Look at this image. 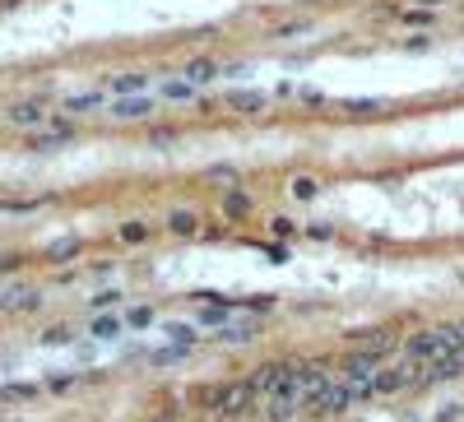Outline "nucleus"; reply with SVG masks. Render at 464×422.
Masks as SVG:
<instances>
[{"mask_svg":"<svg viewBox=\"0 0 464 422\" xmlns=\"http://www.w3.org/2000/svg\"><path fill=\"white\" fill-rule=\"evenodd\" d=\"M79 246H84L79 237H61V241H51V246H46V260H51V265H65V260H75V255H79Z\"/></svg>","mask_w":464,"mask_h":422,"instance_id":"15","label":"nucleus"},{"mask_svg":"<svg viewBox=\"0 0 464 422\" xmlns=\"http://www.w3.org/2000/svg\"><path fill=\"white\" fill-rule=\"evenodd\" d=\"M343 107L353 111V116H367V111H376L381 102H376V98H353V102H343Z\"/></svg>","mask_w":464,"mask_h":422,"instance_id":"24","label":"nucleus"},{"mask_svg":"<svg viewBox=\"0 0 464 422\" xmlns=\"http://www.w3.org/2000/svg\"><path fill=\"white\" fill-rule=\"evenodd\" d=\"M98 107V93H75V98H65V111L70 116H84V111Z\"/></svg>","mask_w":464,"mask_h":422,"instance_id":"20","label":"nucleus"},{"mask_svg":"<svg viewBox=\"0 0 464 422\" xmlns=\"http://www.w3.org/2000/svg\"><path fill=\"white\" fill-rule=\"evenodd\" d=\"M325 390H330V376H325L321 362H311V367H293V380H288V399H293L297 408H311Z\"/></svg>","mask_w":464,"mask_h":422,"instance_id":"1","label":"nucleus"},{"mask_svg":"<svg viewBox=\"0 0 464 422\" xmlns=\"http://www.w3.org/2000/svg\"><path fill=\"white\" fill-rule=\"evenodd\" d=\"M107 111L116 116V121H144V116H154V98H144V93H135V98H116Z\"/></svg>","mask_w":464,"mask_h":422,"instance_id":"8","label":"nucleus"},{"mask_svg":"<svg viewBox=\"0 0 464 422\" xmlns=\"http://www.w3.org/2000/svg\"><path fill=\"white\" fill-rule=\"evenodd\" d=\"M376 371H381V358H371V353H348V358H343V380L357 385L362 399H367V385L376 380Z\"/></svg>","mask_w":464,"mask_h":422,"instance_id":"6","label":"nucleus"},{"mask_svg":"<svg viewBox=\"0 0 464 422\" xmlns=\"http://www.w3.org/2000/svg\"><path fill=\"white\" fill-rule=\"evenodd\" d=\"M395 344H400V339H395L390 329H367V334H353V348H357V353H371V358H386Z\"/></svg>","mask_w":464,"mask_h":422,"instance_id":"9","label":"nucleus"},{"mask_svg":"<svg viewBox=\"0 0 464 422\" xmlns=\"http://www.w3.org/2000/svg\"><path fill=\"white\" fill-rule=\"evenodd\" d=\"M149 320H154V311H149V306H135V311H125V325H130V329L149 325Z\"/></svg>","mask_w":464,"mask_h":422,"instance_id":"25","label":"nucleus"},{"mask_svg":"<svg viewBox=\"0 0 464 422\" xmlns=\"http://www.w3.org/2000/svg\"><path fill=\"white\" fill-rule=\"evenodd\" d=\"M172 140H177L172 125H154V135H149V144H172Z\"/></svg>","mask_w":464,"mask_h":422,"instance_id":"27","label":"nucleus"},{"mask_svg":"<svg viewBox=\"0 0 464 422\" xmlns=\"http://www.w3.org/2000/svg\"><path fill=\"white\" fill-rule=\"evenodd\" d=\"M288 380H293V362H265L251 376V390L256 399H274V394H288Z\"/></svg>","mask_w":464,"mask_h":422,"instance_id":"3","label":"nucleus"},{"mask_svg":"<svg viewBox=\"0 0 464 422\" xmlns=\"http://www.w3.org/2000/svg\"><path fill=\"white\" fill-rule=\"evenodd\" d=\"M228 107H232V111H260L265 98H260V93H228Z\"/></svg>","mask_w":464,"mask_h":422,"instance_id":"18","label":"nucleus"},{"mask_svg":"<svg viewBox=\"0 0 464 422\" xmlns=\"http://www.w3.org/2000/svg\"><path fill=\"white\" fill-rule=\"evenodd\" d=\"M432 5H446V0H418V10H432Z\"/></svg>","mask_w":464,"mask_h":422,"instance_id":"31","label":"nucleus"},{"mask_svg":"<svg viewBox=\"0 0 464 422\" xmlns=\"http://www.w3.org/2000/svg\"><path fill=\"white\" fill-rule=\"evenodd\" d=\"M293 195H297V200H316V195H321V181H316V176H297Z\"/></svg>","mask_w":464,"mask_h":422,"instance_id":"21","label":"nucleus"},{"mask_svg":"<svg viewBox=\"0 0 464 422\" xmlns=\"http://www.w3.org/2000/svg\"><path fill=\"white\" fill-rule=\"evenodd\" d=\"M404 24H413V28H422V24H432V15H427V10H409V15H404Z\"/></svg>","mask_w":464,"mask_h":422,"instance_id":"29","label":"nucleus"},{"mask_svg":"<svg viewBox=\"0 0 464 422\" xmlns=\"http://www.w3.org/2000/svg\"><path fill=\"white\" fill-rule=\"evenodd\" d=\"M163 422H168V418H163Z\"/></svg>","mask_w":464,"mask_h":422,"instance_id":"34","label":"nucleus"},{"mask_svg":"<svg viewBox=\"0 0 464 422\" xmlns=\"http://www.w3.org/2000/svg\"><path fill=\"white\" fill-rule=\"evenodd\" d=\"M116 302H121V293H116V288H111V293H98V297H93V306H98V311H102V306H116Z\"/></svg>","mask_w":464,"mask_h":422,"instance_id":"28","label":"nucleus"},{"mask_svg":"<svg viewBox=\"0 0 464 422\" xmlns=\"http://www.w3.org/2000/svg\"><path fill=\"white\" fill-rule=\"evenodd\" d=\"M144 89H149V75H139V70L111 79V93H116V98H135V93H144Z\"/></svg>","mask_w":464,"mask_h":422,"instance_id":"12","label":"nucleus"},{"mask_svg":"<svg viewBox=\"0 0 464 422\" xmlns=\"http://www.w3.org/2000/svg\"><path fill=\"white\" fill-rule=\"evenodd\" d=\"M302 33H311V19H288V24H274V28H269V37H274V42H288V37H302Z\"/></svg>","mask_w":464,"mask_h":422,"instance_id":"16","label":"nucleus"},{"mask_svg":"<svg viewBox=\"0 0 464 422\" xmlns=\"http://www.w3.org/2000/svg\"><path fill=\"white\" fill-rule=\"evenodd\" d=\"M223 209H228V219H242L251 209V195L247 190H228V200H223Z\"/></svg>","mask_w":464,"mask_h":422,"instance_id":"19","label":"nucleus"},{"mask_svg":"<svg viewBox=\"0 0 464 422\" xmlns=\"http://www.w3.org/2000/svg\"><path fill=\"white\" fill-rule=\"evenodd\" d=\"M42 306V293L28 288V283H10L0 288V311H37Z\"/></svg>","mask_w":464,"mask_h":422,"instance_id":"7","label":"nucleus"},{"mask_svg":"<svg viewBox=\"0 0 464 422\" xmlns=\"http://www.w3.org/2000/svg\"><path fill=\"white\" fill-rule=\"evenodd\" d=\"M75 334H70V325H56V329H46L42 334V344H70Z\"/></svg>","mask_w":464,"mask_h":422,"instance_id":"26","label":"nucleus"},{"mask_svg":"<svg viewBox=\"0 0 464 422\" xmlns=\"http://www.w3.org/2000/svg\"><path fill=\"white\" fill-rule=\"evenodd\" d=\"M163 93H168V98H195V89H190L186 79H168V84H163Z\"/></svg>","mask_w":464,"mask_h":422,"instance_id":"23","label":"nucleus"},{"mask_svg":"<svg viewBox=\"0 0 464 422\" xmlns=\"http://www.w3.org/2000/svg\"><path fill=\"white\" fill-rule=\"evenodd\" d=\"M223 75V65H214L209 56H195V61L181 65V79L190 84V89H200V84H214V79Z\"/></svg>","mask_w":464,"mask_h":422,"instance_id":"10","label":"nucleus"},{"mask_svg":"<svg viewBox=\"0 0 464 422\" xmlns=\"http://www.w3.org/2000/svg\"><path fill=\"white\" fill-rule=\"evenodd\" d=\"M357 399H362V390H357V385H348V380H339V385H330V390L321 394V399H316V404L307 408V418H339L343 408H353Z\"/></svg>","mask_w":464,"mask_h":422,"instance_id":"2","label":"nucleus"},{"mask_svg":"<svg viewBox=\"0 0 464 422\" xmlns=\"http://www.w3.org/2000/svg\"><path fill=\"white\" fill-rule=\"evenodd\" d=\"M260 413H265V418H269V422H288V418H293V413H297V404H293V399H288V394H274V399H260Z\"/></svg>","mask_w":464,"mask_h":422,"instance_id":"14","label":"nucleus"},{"mask_svg":"<svg viewBox=\"0 0 464 422\" xmlns=\"http://www.w3.org/2000/svg\"><path fill=\"white\" fill-rule=\"evenodd\" d=\"M144 237H149V223H139V219L121 223V241H144Z\"/></svg>","mask_w":464,"mask_h":422,"instance_id":"22","label":"nucleus"},{"mask_svg":"<svg viewBox=\"0 0 464 422\" xmlns=\"http://www.w3.org/2000/svg\"><path fill=\"white\" fill-rule=\"evenodd\" d=\"M46 121V107L42 102H15L10 107V125H24V130H33V125Z\"/></svg>","mask_w":464,"mask_h":422,"instance_id":"11","label":"nucleus"},{"mask_svg":"<svg viewBox=\"0 0 464 422\" xmlns=\"http://www.w3.org/2000/svg\"><path fill=\"white\" fill-rule=\"evenodd\" d=\"M121 329H125L121 315H98V320H93V339H116Z\"/></svg>","mask_w":464,"mask_h":422,"instance_id":"17","label":"nucleus"},{"mask_svg":"<svg viewBox=\"0 0 464 422\" xmlns=\"http://www.w3.org/2000/svg\"><path fill=\"white\" fill-rule=\"evenodd\" d=\"M460 89H464V75H460Z\"/></svg>","mask_w":464,"mask_h":422,"instance_id":"33","label":"nucleus"},{"mask_svg":"<svg viewBox=\"0 0 464 422\" xmlns=\"http://www.w3.org/2000/svg\"><path fill=\"white\" fill-rule=\"evenodd\" d=\"M413 376H418L413 362H400V367H381V371H376V380L367 385V399H381V394H400V390H409V385H413Z\"/></svg>","mask_w":464,"mask_h":422,"instance_id":"5","label":"nucleus"},{"mask_svg":"<svg viewBox=\"0 0 464 422\" xmlns=\"http://www.w3.org/2000/svg\"><path fill=\"white\" fill-rule=\"evenodd\" d=\"M441 353H446L441 329H422V334H409V339H404V358L413 362V367H432V362H441Z\"/></svg>","mask_w":464,"mask_h":422,"instance_id":"4","label":"nucleus"},{"mask_svg":"<svg viewBox=\"0 0 464 422\" xmlns=\"http://www.w3.org/2000/svg\"><path fill=\"white\" fill-rule=\"evenodd\" d=\"M19 265V255H0V269H15Z\"/></svg>","mask_w":464,"mask_h":422,"instance_id":"30","label":"nucleus"},{"mask_svg":"<svg viewBox=\"0 0 464 422\" xmlns=\"http://www.w3.org/2000/svg\"><path fill=\"white\" fill-rule=\"evenodd\" d=\"M0 5H19V0H0Z\"/></svg>","mask_w":464,"mask_h":422,"instance_id":"32","label":"nucleus"},{"mask_svg":"<svg viewBox=\"0 0 464 422\" xmlns=\"http://www.w3.org/2000/svg\"><path fill=\"white\" fill-rule=\"evenodd\" d=\"M168 232H177V237H195V232H200V214H195V209H177V214L168 219Z\"/></svg>","mask_w":464,"mask_h":422,"instance_id":"13","label":"nucleus"}]
</instances>
